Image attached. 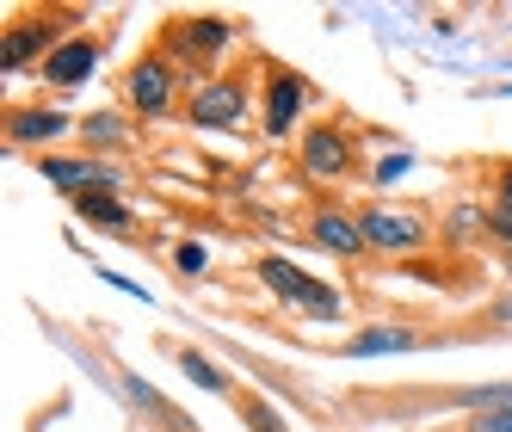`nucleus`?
I'll return each mask as SVG.
<instances>
[{
    "instance_id": "obj_1",
    "label": "nucleus",
    "mask_w": 512,
    "mask_h": 432,
    "mask_svg": "<svg viewBox=\"0 0 512 432\" xmlns=\"http://www.w3.org/2000/svg\"><path fill=\"white\" fill-rule=\"evenodd\" d=\"M260 284H266L284 309H297V315H309V321H340V315H346V297H340V291H327L321 278H309L303 266H290L284 254H266V260H260Z\"/></svg>"
},
{
    "instance_id": "obj_2",
    "label": "nucleus",
    "mask_w": 512,
    "mask_h": 432,
    "mask_svg": "<svg viewBox=\"0 0 512 432\" xmlns=\"http://www.w3.org/2000/svg\"><path fill=\"white\" fill-rule=\"evenodd\" d=\"M364 223V241L377 247V254H420V247L432 241V229H426V216L420 210H395V204H371L358 216Z\"/></svg>"
},
{
    "instance_id": "obj_3",
    "label": "nucleus",
    "mask_w": 512,
    "mask_h": 432,
    "mask_svg": "<svg viewBox=\"0 0 512 432\" xmlns=\"http://www.w3.org/2000/svg\"><path fill=\"white\" fill-rule=\"evenodd\" d=\"M186 118H192V130H241L247 124V81H235V75L204 81L186 105Z\"/></svg>"
},
{
    "instance_id": "obj_4",
    "label": "nucleus",
    "mask_w": 512,
    "mask_h": 432,
    "mask_svg": "<svg viewBox=\"0 0 512 432\" xmlns=\"http://www.w3.org/2000/svg\"><path fill=\"white\" fill-rule=\"evenodd\" d=\"M173 62L167 56H142L136 68H130V81H124V105L130 112H142V118H161L167 105H173Z\"/></svg>"
},
{
    "instance_id": "obj_5",
    "label": "nucleus",
    "mask_w": 512,
    "mask_h": 432,
    "mask_svg": "<svg viewBox=\"0 0 512 432\" xmlns=\"http://www.w3.org/2000/svg\"><path fill=\"white\" fill-rule=\"evenodd\" d=\"M297 155H303V173L309 179H346V167H352V136L340 124H315L297 142Z\"/></svg>"
},
{
    "instance_id": "obj_6",
    "label": "nucleus",
    "mask_w": 512,
    "mask_h": 432,
    "mask_svg": "<svg viewBox=\"0 0 512 432\" xmlns=\"http://www.w3.org/2000/svg\"><path fill=\"white\" fill-rule=\"evenodd\" d=\"M38 173L50 179L56 192H68V198H87V192H112V167L105 161H75V155H44L38 161Z\"/></svg>"
},
{
    "instance_id": "obj_7",
    "label": "nucleus",
    "mask_w": 512,
    "mask_h": 432,
    "mask_svg": "<svg viewBox=\"0 0 512 432\" xmlns=\"http://www.w3.org/2000/svg\"><path fill=\"white\" fill-rule=\"evenodd\" d=\"M99 38H68V44H56L50 56H44V81L50 87H81V81H93V68H99Z\"/></svg>"
},
{
    "instance_id": "obj_8",
    "label": "nucleus",
    "mask_w": 512,
    "mask_h": 432,
    "mask_svg": "<svg viewBox=\"0 0 512 432\" xmlns=\"http://www.w3.org/2000/svg\"><path fill=\"white\" fill-rule=\"evenodd\" d=\"M303 105H309V81L272 68V81H266V136H290V124L303 118Z\"/></svg>"
},
{
    "instance_id": "obj_9",
    "label": "nucleus",
    "mask_w": 512,
    "mask_h": 432,
    "mask_svg": "<svg viewBox=\"0 0 512 432\" xmlns=\"http://www.w3.org/2000/svg\"><path fill=\"white\" fill-rule=\"evenodd\" d=\"M179 62H192V68H210L216 56L229 50V19H216V13H204V19H186L179 25Z\"/></svg>"
},
{
    "instance_id": "obj_10",
    "label": "nucleus",
    "mask_w": 512,
    "mask_h": 432,
    "mask_svg": "<svg viewBox=\"0 0 512 432\" xmlns=\"http://www.w3.org/2000/svg\"><path fill=\"white\" fill-rule=\"evenodd\" d=\"M309 235H315L321 254H340V260H358L364 247H371V241H364V223L346 216V210H321L315 223H309Z\"/></svg>"
},
{
    "instance_id": "obj_11",
    "label": "nucleus",
    "mask_w": 512,
    "mask_h": 432,
    "mask_svg": "<svg viewBox=\"0 0 512 432\" xmlns=\"http://www.w3.org/2000/svg\"><path fill=\"white\" fill-rule=\"evenodd\" d=\"M426 340L414 334V328H364L358 340H346L340 352L346 358H383V352H420Z\"/></svg>"
},
{
    "instance_id": "obj_12",
    "label": "nucleus",
    "mask_w": 512,
    "mask_h": 432,
    "mask_svg": "<svg viewBox=\"0 0 512 432\" xmlns=\"http://www.w3.org/2000/svg\"><path fill=\"white\" fill-rule=\"evenodd\" d=\"M68 130L62 112H44V105H25V112L7 118V142H56Z\"/></svg>"
},
{
    "instance_id": "obj_13",
    "label": "nucleus",
    "mask_w": 512,
    "mask_h": 432,
    "mask_svg": "<svg viewBox=\"0 0 512 432\" xmlns=\"http://www.w3.org/2000/svg\"><path fill=\"white\" fill-rule=\"evenodd\" d=\"M75 210H81V223H99V229H130V204H124V198H112V192H87V198H75Z\"/></svg>"
},
{
    "instance_id": "obj_14",
    "label": "nucleus",
    "mask_w": 512,
    "mask_h": 432,
    "mask_svg": "<svg viewBox=\"0 0 512 432\" xmlns=\"http://www.w3.org/2000/svg\"><path fill=\"white\" fill-rule=\"evenodd\" d=\"M173 358H179V371H186V377H192L198 389H210V395H229V377H223V365H210L204 352H192V346H179Z\"/></svg>"
},
{
    "instance_id": "obj_15",
    "label": "nucleus",
    "mask_w": 512,
    "mask_h": 432,
    "mask_svg": "<svg viewBox=\"0 0 512 432\" xmlns=\"http://www.w3.org/2000/svg\"><path fill=\"white\" fill-rule=\"evenodd\" d=\"M488 235H500L512 247V167L500 173V186H494V204H488Z\"/></svg>"
},
{
    "instance_id": "obj_16",
    "label": "nucleus",
    "mask_w": 512,
    "mask_h": 432,
    "mask_svg": "<svg viewBox=\"0 0 512 432\" xmlns=\"http://www.w3.org/2000/svg\"><path fill=\"white\" fill-rule=\"evenodd\" d=\"M81 136L93 142V149H118V142H124V118H118V112H93V118L81 124Z\"/></svg>"
},
{
    "instance_id": "obj_17",
    "label": "nucleus",
    "mask_w": 512,
    "mask_h": 432,
    "mask_svg": "<svg viewBox=\"0 0 512 432\" xmlns=\"http://www.w3.org/2000/svg\"><path fill=\"white\" fill-rule=\"evenodd\" d=\"M38 44H50V38H38V31H13L7 38V50H0V62H7V75H19V68L38 56Z\"/></svg>"
},
{
    "instance_id": "obj_18",
    "label": "nucleus",
    "mask_w": 512,
    "mask_h": 432,
    "mask_svg": "<svg viewBox=\"0 0 512 432\" xmlns=\"http://www.w3.org/2000/svg\"><path fill=\"white\" fill-rule=\"evenodd\" d=\"M469 235H488V204L482 210H475V204L451 210V241H469Z\"/></svg>"
},
{
    "instance_id": "obj_19",
    "label": "nucleus",
    "mask_w": 512,
    "mask_h": 432,
    "mask_svg": "<svg viewBox=\"0 0 512 432\" xmlns=\"http://www.w3.org/2000/svg\"><path fill=\"white\" fill-rule=\"evenodd\" d=\"M408 167H414L408 155H383V161H377V173H371V186H377V192L401 186V179H408Z\"/></svg>"
},
{
    "instance_id": "obj_20",
    "label": "nucleus",
    "mask_w": 512,
    "mask_h": 432,
    "mask_svg": "<svg viewBox=\"0 0 512 432\" xmlns=\"http://www.w3.org/2000/svg\"><path fill=\"white\" fill-rule=\"evenodd\" d=\"M173 266H179V272H204V266H210V254H204L198 241H179V247H173Z\"/></svg>"
},
{
    "instance_id": "obj_21",
    "label": "nucleus",
    "mask_w": 512,
    "mask_h": 432,
    "mask_svg": "<svg viewBox=\"0 0 512 432\" xmlns=\"http://www.w3.org/2000/svg\"><path fill=\"white\" fill-rule=\"evenodd\" d=\"M241 414H247V426H253V432H284V420H278V414H272L266 402H247Z\"/></svg>"
},
{
    "instance_id": "obj_22",
    "label": "nucleus",
    "mask_w": 512,
    "mask_h": 432,
    "mask_svg": "<svg viewBox=\"0 0 512 432\" xmlns=\"http://www.w3.org/2000/svg\"><path fill=\"white\" fill-rule=\"evenodd\" d=\"M475 432H512V408H494V414H475Z\"/></svg>"
},
{
    "instance_id": "obj_23",
    "label": "nucleus",
    "mask_w": 512,
    "mask_h": 432,
    "mask_svg": "<svg viewBox=\"0 0 512 432\" xmlns=\"http://www.w3.org/2000/svg\"><path fill=\"white\" fill-rule=\"evenodd\" d=\"M494 315H500V321H512V297H500V303H494Z\"/></svg>"
}]
</instances>
